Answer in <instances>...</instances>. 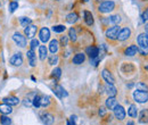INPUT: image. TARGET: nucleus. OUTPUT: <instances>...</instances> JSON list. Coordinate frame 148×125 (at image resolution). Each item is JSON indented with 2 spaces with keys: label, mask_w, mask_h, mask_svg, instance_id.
Masks as SVG:
<instances>
[{
  "label": "nucleus",
  "mask_w": 148,
  "mask_h": 125,
  "mask_svg": "<svg viewBox=\"0 0 148 125\" xmlns=\"http://www.w3.org/2000/svg\"><path fill=\"white\" fill-rule=\"evenodd\" d=\"M115 2L113 0H105L103 2H100V5L98 6V12L103 13V14H107L111 13L115 9Z\"/></svg>",
  "instance_id": "1"
},
{
  "label": "nucleus",
  "mask_w": 148,
  "mask_h": 125,
  "mask_svg": "<svg viewBox=\"0 0 148 125\" xmlns=\"http://www.w3.org/2000/svg\"><path fill=\"white\" fill-rule=\"evenodd\" d=\"M133 99L139 102V104H145L148 101V92L146 91H140V90H136L133 92Z\"/></svg>",
  "instance_id": "2"
},
{
  "label": "nucleus",
  "mask_w": 148,
  "mask_h": 125,
  "mask_svg": "<svg viewBox=\"0 0 148 125\" xmlns=\"http://www.w3.org/2000/svg\"><path fill=\"white\" fill-rule=\"evenodd\" d=\"M120 30H121V27L119 25H114V26H112V27L106 30L105 36L110 40H117V36H119Z\"/></svg>",
  "instance_id": "3"
},
{
  "label": "nucleus",
  "mask_w": 148,
  "mask_h": 125,
  "mask_svg": "<svg viewBox=\"0 0 148 125\" xmlns=\"http://www.w3.org/2000/svg\"><path fill=\"white\" fill-rule=\"evenodd\" d=\"M13 39H14V41L16 42V44H17L18 47H21V48H24V47L26 46V39H25V36H23V34H21L19 32L14 33Z\"/></svg>",
  "instance_id": "4"
},
{
  "label": "nucleus",
  "mask_w": 148,
  "mask_h": 125,
  "mask_svg": "<svg viewBox=\"0 0 148 125\" xmlns=\"http://www.w3.org/2000/svg\"><path fill=\"white\" fill-rule=\"evenodd\" d=\"M114 110V115L119 121H123L125 118V110L121 105H116V107L113 109Z\"/></svg>",
  "instance_id": "5"
},
{
  "label": "nucleus",
  "mask_w": 148,
  "mask_h": 125,
  "mask_svg": "<svg viewBox=\"0 0 148 125\" xmlns=\"http://www.w3.org/2000/svg\"><path fill=\"white\" fill-rule=\"evenodd\" d=\"M41 121L45 125H53L55 122V117L50 113H43L41 114Z\"/></svg>",
  "instance_id": "6"
},
{
  "label": "nucleus",
  "mask_w": 148,
  "mask_h": 125,
  "mask_svg": "<svg viewBox=\"0 0 148 125\" xmlns=\"http://www.w3.org/2000/svg\"><path fill=\"white\" fill-rule=\"evenodd\" d=\"M37 32H38L37 25H29V26H26L24 29V33H25V36H27L29 39H33L36 36V34H37Z\"/></svg>",
  "instance_id": "7"
},
{
  "label": "nucleus",
  "mask_w": 148,
  "mask_h": 125,
  "mask_svg": "<svg viewBox=\"0 0 148 125\" xmlns=\"http://www.w3.org/2000/svg\"><path fill=\"white\" fill-rule=\"evenodd\" d=\"M131 36V30L129 27H123L120 30L119 36H117V40L119 41H125L127 39H129Z\"/></svg>",
  "instance_id": "8"
},
{
  "label": "nucleus",
  "mask_w": 148,
  "mask_h": 125,
  "mask_svg": "<svg viewBox=\"0 0 148 125\" xmlns=\"http://www.w3.org/2000/svg\"><path fill=\"white\" fill-rule=\"evenodd\" d=\"M9 63H10L13 66H16V67L21 66V65L23 64V58H22V54H21V53H18V54L13 55V56L10 57V59H9Z\"/></svg>",
  "instance_id": "9"
},
{
  "label": "nucleus",
  "mask_w": 148,
  "mask_h": 125,
  "mask_svg": "<svg viewBox=\"0 0 148 125\" xmlns=\"http://www.w3.org/2000/svg\"><path fill=\"white\" fill-rule=\"evenodd\" d=\"M39 36H40V40H41L42 42H45V43L48 42L49 39H50V31H49V29H48V27H42V29L40 30Z\"/></svg>",
  "instance_id": "10"
},
{
  "label": "nucleus",
  "mask_w": 148,
  "mask_h": 125,
  "mask_svg": "<svg viewBox=\"0 0 148 125\" xmlns=\"http://www.w3.org/2000/svg\"><path fill=\"white\" fill-rule=\"evenodd\" d=\"M26 56H27V59H29V63L32 67L37 66V55L34 53L33 49H30L26 51Z\"/></svg>",
  "instance_id": "11"
},
{
  "label": "nucleus",
  "mask_w": 148,
  "mask_h": 125,
  "mask_svg": "<svg viewBox=\"0 0 148 125\" xmlns=\"http://www.w3.org/2000/svg\"><path fill=\"white\" fill-rule=\"evenodd\" d=\"M138 44L139 47H148V34L145 32V33H141L138 36Z\"/></svg>",
  "instance_id": "12"
},
{
  "label": "nucleus",
  "mask_w": 148,
  "mask_h": 125,
  "mask_svg": "<svg viewBox=\"0 0 148 125\" xmlns=\"http://www.w3.org/2000/svg\"><path fill=\"white\" fill-rule=\"evenodd\" d=\"M86 54L88 55L90 58H95V57H98L99 56V48L95 47V46H90L86 49Z\"/></svg>",
  "instance_id": "13"
},
{
  "label": "nucleus",
  "mask_w": 148,
  "mask_h": 125,
  "mask_svg": "<svg viewBox=\"0 0 148 125\" xmlns=\"http://www.w3.org/2000/svg\"><path fill=\"white\" fill-rule=\"evenodd\" d=\"M101 75H103V79H104L108 84H114V83H115V79H114V76L112 75L111 72H108L107 70H104L103 73H101Z\"/></svg>",
  "instance_id": "14"
},
{
  "label": "nucleus",
  "mask_w": 148,
  "mask_h": 125,
  "mask_svg": "<svg viewBox=\"0 0 148 125\" xmlns=\"http://www.w3.org/2000/svg\"><path fill=\"white\" fill-rule=\"evenodd\" d=\"M54 93H55L58 98H60V99L64 98V97H67V92L65 91V89L63 87H60V85H56L55 88H54Z\"/></svg>",
  "instance_id": "15"
},
{
  "label": "nucleus",
  "mask_w": 148,
  "mask_h": 125,
  "mask_svg": "<svg viewBox=\"0 0 148 125\" xmlns=\"http://www.w3.org/2000/svg\"><path fill=\"white\" fill-rule=\"evenodd\" d=\"M84 60H86V55L82 54V53H79V54H76L73 57L72 63L75 64V65H80V64L84 63Z\"/></svg>",
  "instance_id": "16"
},
{
  "label": "nucleus",
  "mask_w": 148,
  "mask_h": 125,
  "mask_svg": "<svg viewBox=\"0 0 148 125\" xmlns=\"http://www.w3.org/2000/svg\"><path fill=\"white\" fill-rule=\"evenodd\" d=\"M2 100H3L5 104H8V105H10V106H16V105L19 104V99L17 97H6V98H3Z\"/></svg>",
  "instance_id": "17"
},
{
  "label": "nucleus",
  "mask_w": 148,
  "mask_h": 125,
  "mask_svg": "<svg viewBox=\"0 0 148 125\" xmlns=\"http://www.w3.org/2000/svg\"><path fill=\"white\" fill-rule=\"evenodd\" d=\"M116 105H119L117 100L115 97H108L107 100H106V108L107 109H114L116 107Z\"/></svg>",
  "instance_id": "18"
},
{
  "label": "nucleus",
  "mask_w": 148,
  "mask_h": 125,
  "mask_svg": "<svg viewBox=\"0 0 148 125\" xmlns=\"http://www.w3.org/2000/svg\"><path fill=\"white\" fill-rule=\"evenodd\" d=\"M105 91L108 94V97H115L116 93H117V90L114 87V84H108V83H107V85L105 88Z\"/></svg>",
  "instance_id": "19"
},
{
  "label": "nucleus",
  "mask_w": 148,
  "mask_h": 125,
  "mask_svg": "<svg viewBox=\"0 0 148 125\" xmlns=\"http://www.w3.org/2000/svg\"><path fill=\"white\" fill-rule=\"evenodd\" d=\"M139 122L143 124H148V109H144L139 114Z\"/></svg>",
  "instance_id": "20"
},
{
  "label": "nucleus",
  "mask_w": 148,
  "mask_h": 125,
  "mask_svg": "<svg viewBox=\"0 0 148 125\" xmlns=\"http://www.w3.org/2000/svg\"><path fill=\"white\" fill-rule=\"evenodd\" d=\"M137 53H138V47H137V46H134V44H131L130 47H128V48L125 49L124 55H125V56H130V57H132V56H134Z\"/></svg>",
  "instance_id": "21"
},
{
  "label": "nucleus",
  "mask_w": 148,
  "mask_h": 125,
  "mask_svg": "<svg viewBox=\"0 0 148 125\" xmlns=\"http://www.w3.org/2000/svg\"><path fill=\"white\" fill-rule=\"evenodd\" d=\"M13 111V109H12V106L10 105H8V104H1L0 105V113L2 114V115H8V114H10Z\"/></svg>",
  "instance_id": "22"
},
{
  "label": "nucleus",
  "mask_w": 148,
  "mask_h": 125,
  "mask_svg": "<svg viewBox=\"0 0 148 125\" xmlns=\"http://www.w3.org/2000/svg\"><path fill=\"white\" fill-rule=\"evenodd\" d=\"M84 22H86V24L87 25H89V26H91L93 25V16L92 14L90 13V12H88V10H84Z\"/></svg>",
  "instance_id": "23"
},
{
  "label": "nucleus",
  "mask_w": 148,
  "mask_h": 125,
  "mask_svg": "<svg viewBox=\"0 0 148 125\" xmlns=\"http://www.w3.org/2000/svg\"><path fill=\"white\" fill-rule=\"evenodd\" d=\"M48 56V50L46 48V46H39V58L41 60H45Z\"/></svg>",
  "instance_id": "24"
},
{
  "label": "nucleus",
  "mask_w": 148,
  "mask_h": 125,
  "mask_svg": "<svg viewBox=\"0 0 148 125\" xmlns=\"http://www.w3.org/2000/svg\"><path fill=\"white\" fill-rule=\"evenodd\" d=\"M58 46L59 44H58V41L56 39L50 41V43H49V50H50L51 54H56L58 51Z\"/></svg>",
  "instance_id": "25"
},
{
  "label": "nucleus",
  "mask_w": 148,
  "mask_h": 125,
  "mask_svg": "<svg viewBox=\"0 0 148 125\" xmlns=\"http://www.w3.org/2000/svg\"><path fill=\"white\" fill-rule=\"evenodd\" d=\"M128 115H129L130 117H132V118H134V117L138 116V110H137V107L134 105H131L129 107V109H128Z\"/></svg>",
  "instance_id": "26"
},
{
  "label": "nucleus",
  "mask_w": 148,
  "mask_h": 125,
  "mask_svg": "<svg viewBox=\"0 0 148 125\" xmlns=\"http://www.w3.org/2000/svg\"><path fill=\"white\" fill-rule=\"evenodd\" d=\"M77 14L76 13H71V14H69L67 15V17H66V22L67 23H70V24H73L75 23L76 20H77Z\"/></svg>",
  "instance_id": "27"
},
{
  "label": "nucleus",
  "mask_w": 148,
  "mask_h": 125,
  "mask_svg": "<svg viewBox=\"0 0 148 125\" xmlns=\"http://www.w3.org/2000/svg\"><path fill=\"white\" fill-rule=\"evenodd\" d=\"M19 23H21V25H22L23 27H26V26L31 25L32 19L29 17H19Z\"/></svg>",
  "instance_id": "28"
},
{
  "label": "nucleus",
  "mask_w": 148,
  "mask_h": 125,
  "mask_svg": "<svg viewBox=\"0 0 148 125\" xmlns=\"http://www.w3.org/2000/svg\"><path fill=\"white\" fill-rule=\"evenodd\" d=\"M108 20H110V23L114 24V25H119L121 22V16L120 15H112V16H110Z\"/></svg>",
  "instance_id": "29"
},
{
  "label": "nucleus",
  "mask_w": 148,
  "mask_h": 125,
  "mask_svg": "<svg viewBox=\"0 0 148 125\" xmlns=\"http://www.w3.org/2000/svg\"><path fill=\"white\" fill-rule=\"evenodd\" d=\"M0 123H1V125H10L12 124V120H10L8 116L2 115V116L0 117Z\"/></svg>",
  "instance_id": "30"
},
{
  "label": "nucleus",
  "mask_w": 148,
  "mask_h": 125,
  "mask_svg": "<svg viewBox=\"0 0 148 125\" xmlns=\"http://www.w3.org/2000/svg\"><path fill=\"white\" fill-rule=\"evenodd\" d=\"M50 104V98L48 96H45V97H41V106L42 107H48Z\"/></svg>",
  "instance_id": "31"
},
{
  "label": "nucleus",
  "mask_w": 148,
  "mask_h": 125,
  "mask_svg": "<svg viewBox=\"0 0 148 125\" xmlns=\"http://www.w3.org/2000/svg\"><path fill=\"white\" fill-rule=\"evenodd\" d=\"M136 88L137 90H140V91H148V87L146 83H144V82H138L137 84H136Z\"/></svg>",
  "instance_id": "32"
},
{
  "label": "nucleus",
  "mask_w": 148,
  "mask_h": 125,
  "mask_svg": "<svg viewBox=\"0 0 148 125\" xmlns=\"http://www.w3.org/2000/svg\"><path fill=\"white\" fill-rule=\"evenodd\" d=\"M66 30V27L64 26V25H54L53 26V31L55 32V33H62V32H64Z\"/></svg>",
  "instance_id": "33"
},
{
  "label": "nucleus",
  "mask_w": 148,
  "mask_h": 125,
  "mask_svg": "<svg viewBox=\"0 0 148 125\" xmlns=\"http://www.w3.org/2000/svg\"><path fill=\"white\" fill-rule=\"evenodd\" d=\"M17 8H18V2H17V1H14V0H13V1L9 2V12H10V13H14Z\"/></svg>",
  "instance_id": "34"
},
{
  "label": "nucleus",
  "mask_w": 148,
  "mask_h": 125,
  "mask_svg": "<svg viewBox=\"0 0 148 125\" xmlns=\"http://www.w3.org/2000/svg\"><path fill=\"white\" fill-rule=\"evenodd\" d=\"M32 104H33V106L36 108L41 107V97L40 96H36L34 99H33V101H32Z\"/></svg>",
  "instance_id": "35"
},
{
  "label": "nucleus",
  "mask_w": 148,
  "mask_h": 125,
  "mask_svg": "<svg viewBox=\"0 0 148 125\" xmlns=\"http://www.w3.org/2000/svg\"><path fill=\"white\" fill-rule=\"evenodd\" d=\"M57 61H58V57H57V55L53 54L50 57H49V59H48V63H49V65H55L57 64Z\"/></svg>",
  "instance_id": "36"
},
{
  "label": "nucleus",
  "mask_w": 148,
  "mask_h": 125,
  "mask_svg": "<svg viewBox=\"0 0 148 125\" xmlns=\"http://www.w3.org/2000/svg\"><path fill=\"white\" fill-rule=\"evenodd\" d=\"M69 36H70V40L71 41H73V42H75L76 41V32H75V30H74L73 27L72 29H70V34H69Z\"/></svg>",
  "instance_id": "37"
},
{
  "label": "nucleus",
  "mask_w": 148,
  "mask_h": 125,
  "mask_svg": "<svg viewBox=\"0 0 148 125\" xmlns=\"http://www.w3.org/2000/svg\"><path fill=\"white\" fill-rule=\"evenodd\" d=\"M53 77H56V79H59L60 77V75H62V70L59 68V67H56L55 70L53 71Z\"/></svg>",
  "instance_id": "38"
},
{
  "label": "nucleus",
  "mask_w": 148,
  "mask_h": 125,
  "mask_svg": "<svg viewBox=\"0 0 148 125\" xmlns=\"http://www.w3.org/2000/svg\"><path fill=\"white\" fill-rule=\"evenodd\" d=\"M138 51L140 53V55H143V56H147L148 47H139V48H138Z\"/></svg>",
  "instance_id": "39"
},
{
  "label": "nucleus",
  "mask_w": 148,
  "mask_h": 125,
  "mask_svg": "<svg viewBox=\"0 0 148 125\" xmlns=\"http://www.w3.org/2000/svg\"><path fill=\"white\" fill-rule=\"evenodd\" d=\"M67 42H69V36H60V46L65 47V46H67Z\"/></svg>",
  "instance_id": "40"
},
{
  "label": "nucleus",
  "mask_w": 148,
  "mask_h": 125,
  "mask_svg": "<svg viewBox=\"0 0 148 125\" xmlns=\"http://www.w3.org/2000/svg\"><path fill=\"white\" fill-rule=\"evenodd\" d=\"M30 44H31V49H33V50H34L37 47L40 46V44H39V40H37V39H32Z\"/></svg>",
  "instance_id": "41"
},
{
  "label": "nucleus",
  "mask_w": 148,
  "mask_h": 125,
  "mask_svg": "<svg viewBox=\"0 0 148 125\" xmlns=\"http://www.w3.org/2000/svg\"><path fill=\"white\" fill-rule=\"evenodd\" d=\"M23 104H24V106H25V107H31V106L33 105V104H32V101H31L30 99H24Z\"/></svg>",
  "instance_id": "42"
},
{
  "label": "nucleus",
  "mask_w": 148,
  "mask_h": 125,
  "mask_svg": "<svg viewBox=\"0 0 148 125\" xmlns=\"http://www.w3.org/2000/svg\"><path fill=\"white\" fill-rule=\"evenodd\" d=\"M141 17H143L144 20H148V7L144 10V13H143V16H141Z\"/></svg>",
  "instance_id": "43"
},
{
  "label": "nucleus",
  "mask_w": 148,
  "mask_h": 125,
  "mask_svg": "<svg viewBox=\"0 0 148 125\" xmlns=\"http://www.w3.org/2000/svg\"><path fill=\"white\" fill-rule=\"evenodd\" d=\"M105 113H106V110H105L104 108H100V109H99V115H100V116H104Z\"/></svg>",
  "instance_id": "44"
},
{
  "label": "nucleus",
  "mask_w": 148,
  "mask_h": 125,
  "mask_svg": "<svg viewBox=\"0 0 148 125\" xmlns=\"http://www.w3.org/2000/svg\"><path fill=\"white\" fill-rule=\"evenodd\" d=\"M145 32H146V33L148 34V23L146 24V26H145Z\"/></svg>",
  "instance_id": "45"
},
{
  "label": "nucleus",
  "mask_w": 148,
  "mask_h": 125,
  "mask_svg": "<svg viewBox=\"0 0 148 125\" xmlns=\"http://www.w3.org/2000/svg\"><path fill=\"white\" fill-rule=\"evenodd\" d=\"M127 125H134V122L130 121V122H128V123H127Z\"/></svg>",
  "instance_id": "46"
},
{
  "label": "nucleus",
  "mask_w": 148,
  "mask_h": 125,
  "mask_svg": "<svg viewBox=\"0 0 148 125\" xmlns=\"http://www.w3.org/2000/svg\"><path fill=\"white\" fill-rule=\"evenodd\" d=\"M67 125H71V123H70V122H67Z\"/></svg>",
  "instance_id": "47"
},
{
  "label": "nucleus",
  "mask_w": 148,
  "mask_h": 125,
  "mask_svg": "<svg viewBox=\"0 0 148 125\" xmlns=\"http://www.w3.org/2000/svg\"><path fill=\"white\" fill-rule=\"evenodd\" d=\"M145 68H146V70H147V71H148V66H146V67H145Z\"/></svg>",
  "instance_id": "48"
},
{
  "label": "nucleus",
  "mask_w": 148,
  "mask_h": 125,
  "mask_svg": "<svg viewBox=\"0 0 148 125\" xmlns=\"http://www.w3.org/2000/svg\"><path fill=\"white\" fill-rule=\"evenodd\" d=\"M83 1H86V2H87V1H89V0H83Z\"/></svg>",
  "instance_id": "49"
},
{
  "label": "nucleus",
  "mask_w": 148,
  "mask_h": 125,
  "mask_svg": "<svg viewBox=\"0 0 148 125\" xmlns=\"http://www.w3.org/2000/svg\"><path fill=\"white\" fill-rule=\"evenodd\" d=\"M0 6H1V2H0Z\"/></svg>",
  "instance_id": "50"
},
{
  "label": "nucleus",
  "mask_w": 148,
  "mask_h": 125,
  "mask_svg": "<svg viewBox=\"0 0 148 125\" xmlns=\"http://www.w3.org/2000/svg\"><path fill=\"white\" fill-rule=\"evenodd\" d=\"M14 1H16V0H14Z\"/></svg>",
  "instance_id": "51"
},
{
  "label": "nucleus",
  "mask_w": 148,
  "mask_h": 125,
  "mask_svg": "<svg viewBox=\"0 0 148 125\" xmlns=\"http://www.w3.org/2000/svg\"><path fill=\"white\" fill-rule=\"evenodd\" d=\"M57 1H59V0H57Z\"/></svg>",
  "instance_id": "52"
}]
</instances>
